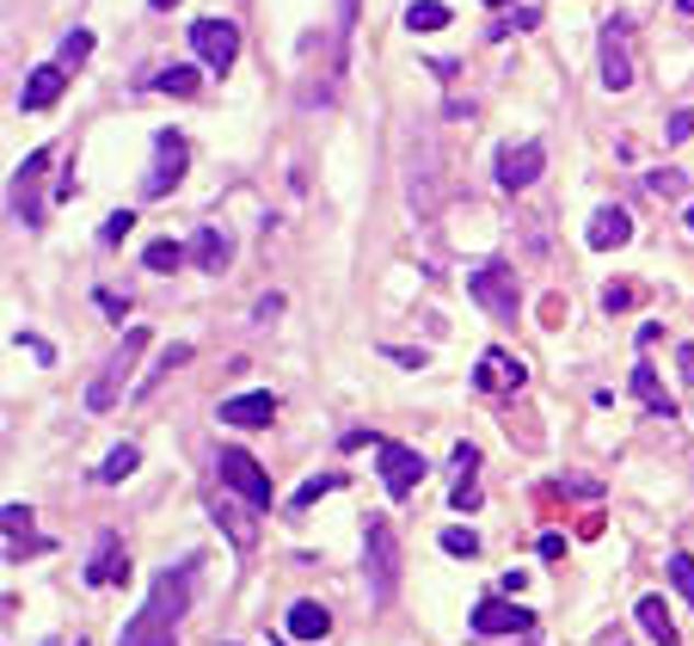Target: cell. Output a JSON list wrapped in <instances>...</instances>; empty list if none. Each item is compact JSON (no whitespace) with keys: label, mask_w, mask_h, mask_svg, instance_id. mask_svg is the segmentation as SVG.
Returning <instances> with one entry per match:
<instances>
[{"label":"cell","mask_w":694,"mask_h":646,"mask_svg":"<svg viewBox=\"0 0 694 646\" xmlns=\"http://www.w3.org/2000/svg\"><path fill=\"white\" fill-rule=\"evenodd\" d=\"M351 32H356V0H344V13H339V49L351 44Z\"/></svg>","instance_id":"42"},{"label":"cell","mask_w":694,"mask_h":646,"mask_svg":"<svg viewBox=\"0 0 694 646\" xmlns=\"http://www.w3.org/2000/svg\"><path fill=\"white\" fill-rule=\"evenodd\" d=\"M141 351H148V327H129V332H124V345H117V351L105 358V370H99V376L87 382V412H111V407H117V395H124L129 376H136Z\"/></svg>","instance_id":"2"},{"label":"cell","mask_w":694,"mask_h":646,"mask_svg":"<svg viewBox=\"0 0 694 646\" xmlns=\"http://www.w3.org/2000/svg\"><path fill=\"white\" fill-rule=\"evenodd\" d=\"M676 370H682V382H694V345H682V358H676Z\"/></svg>","instance_id":"45"},{"label":"cell","mask_w":694,"mask_h":646,"mask_svg":"<svg viewBox=\"0 0 694 646\" xmlns=\"http://www.w3.org/2000/svg\"><path fill=\"white\" fill-rule=\"evenodd\" d=\"M615 646H621V641H615Z\"/></svg>","instance_id":"50"},{"label":"cell","mask_w":694,"mask_h":646,"mask_svg":"<svg viewBox=\"0 0 694 646\" xmlns=\"http://www.w3.org/2000/svg\"><path fill=\"white\" fill-rule=\"evenodd\" d=\"M633 400H639L646 412H658V419H676V400L663 395V382H658L651 363H633Z\"/></svg>","instance_id":"20"},{"label":"cell","mask_w":694,"mask_h":646,"mask_svg":"<svg viewBox=\"0 0 694 646\" xmlns=\"http://www.w3.org/2000/svg\"><path fill=\"white\" fill-rule=\"evenodd\" d=\"M289 634L295 641H326L332 634V610L326 603H289Z\"/></svg>","instance_id":"22"},{"label":"cell","mask_w":694,"mask_h":646,"mask_svg":"<svg viewBox=\"0 0 694 646\" xmlns=\"http://www.w3.org/2000/svg\"><path fill=\"white\" fill-rule=\"evenodd\" d=\"M191 579H197V567H167L155 573V585H148V603H141L136 615L124 622V634H117V646H172V634H179V622H185L191 610Z\"/></svg>","instance_id":"1"},{"label":"cell","mask_w":694,"mask_h":646,"mask_svg":"<svg viewBox=\"0 0 694 646\" xmlns=\"http://www.w3.org/2000/svg\"><path fill=\"white\" fill-rule=\"evenodd\" d=\"M523 382H528V370L510 358V351H486V358H479V370H474V388H479V395H516Z\"/></svg>","instance_id":"13"},{"label":"cell","mask_w":694,"mask_h":646,"mask_svg":"<svg viewBox=\"0 0 694 646\" xmlns=\"http://www.w3.org/2000/svg\"><path fill=\"white\" fill-rule=\"evenodd\" d=\"M185 252H191V247H179V240H155V247L141 252V265L155 271V277H167V271L185 265Z\"/></svg>","instance_id":"26"},{"label":"cell","mask_w":694,"mask_h":646,"mask_svg":"<svg viewBox=\"0 0 694 646\" xmlns=\"http://www.w3.org/2000/svg\"><path fill=\"white\" fill-rule=\"evenodd\" d=\"M443 548H448V554H455V560H474V554H479V548H486V542H479V536H474V530H443Z\"/></svg>","instance_id":"31"},{"label":"cell","mask_w":694,"mask_h":646,"mask_svg":"<svg viewBox=\"0 0 694 646\" xmlns=\"http://www.w3.org/2000/svg\"><path fill=\"white\" fill-rule=\"evenodd\" d=\"M209 518L221 523V536H228L240 554H252V548H259V518H252V505H247V499L221 492V499H209Z\"/></svg>","instance_id":"11"},{"label":"cell","mask_w":694,"mask_h":646,"mask_svg":"<svg viewBox=\"0 0 694 646\" xmlns=\"http://www.w3.org/2000/svg\"><path fill=\"white\" fill-rule=\"evenodd\" d=\"M99 315H105L111 320V327H124V315H129V296H117V290H99Z\"/></svg>","instance_id":"33"},{"label":"cell","mask_w":694,"mask_h":646,"mask_svg":"<svg viewBox=\"0 0 694 646\" xmlns=\"http://www.w3.org/2000/svg\"><path fill=\"white\" fill-rule=\"evenodd\" d=\"M633 296H639L633 284H602V308H608V315H627Z\"/></svg>","instance_id":"34"},{"label":"cell","mask_w":694,"mask_h":646,"mask_svg":"<svg viewBox=\"0 0 694 646\" xmlns=\"http://www.w3.org/2000/svg\"><path fill=\"white\" fill-rule=\"evenodd\" d=\"M216 468H221V492L247 499L252 511H264V505H271V474H264L259 462L247 456V450H221V456H216Z\"/></svg>","instance_id":"5"},{"label":"cell","mask_w":694,"mask_h":646,"mask_svg":"<svg viewBox=\"0 0 694 646\" xmlns=\"http://www.w3.org/2000/svg\"><path fill=\"white\" fill-rule=\"evenodd\" d=\"M363 573H369V598L394 603V591H400V536H394L387 518H369V530H363Z\"/></svg>","instance_id":"3"},{"label":"cell","mask_w":694,"mask_h":646,"mask_svg":"<svg viewBox=\"0 0 694 646\" xmlns=\"http://www.w3.org/2000/svg\"><path fill=\"white\" fill-rule=\"evenodd\" d=\"M191 259H197L209 277H221V271H228V259H234V247H228V235H221V228H197V240H191Z\"/></svg>","instance_id":"21"},{"label":"cell","mask_w":694,"mask_h":646,"mask_svg":"<svg viewBox=\"0 0 694 646\" xmlns=\"http://www.w3.org/2000/svg\"><path fill=\"white\" fill-rule=\"evenodd\" d=\"M682 216H689V228H694V197H689V209H682Z\"/></svg>","instance_id":"48"},{"label":"cell","mask_w":694,"mask_h":646,"mask_svg":"<svg viewBox=\"0 0 694 646\" xmlns=\"http://www.w3.org/2000/svg\"><path fill=\"white\" fill-rule=\"evenodd\" d=\"M124 579H129V554L117 542V530H105L93 542V560H87V585H124Z\"/></svg>","instance_id":"16"},{"label":"cell","mask_w":694,"mask_h":646,"mask_svg":"<svg viewBox=\"0 0 694 646\" xmlns=\"http://www.w3.org/2000/svg\"><path fill=\"white\" fill-rule=\"evenodd\" d=\"M694 136V111L682 105V111H670V143H689Z\"/></svg>","instance_id":"40"},{"label":"cell","mask_w":694,"mask_h":646,"mask_svg":"<svg viewBox=\"0 0 694 646\" xmlns=\"http://www.w3.org/2000/svg\"><path fill=\"white\" fill-rule=\"evenodd\" d=\"M129 228H136V209H117V216H105V228H99V240H105V247H111V240H124Z\"/></svg>","instance_id":"36"},{"label":"cell","mask_w":694,"mask_h":646,"mask_svg":"<svg viewBox=\"0 0 694 646\" xmlns=\"http://www.w3.org/2000/svg\"><path fill=\"white\" fill-rule=\"evenodd\" d=\"M670 579H676V591L689 598V610H694V554H670Z\"/></svg>","instance_id":"32"},{"label":"cell","mask_w":694,"mask_h":646,"mask_svg":"<svg viewBox=\"0 0 694 646\" xmlns=\"http://www.w3.org/2000/svg\"><path fill=\"white\" fill-rule=\"evenodd\" d=\"M191 49H197V63L209 68V75H228L234 56H240V32H234L228 19H197V25H191Z\"/></svg>","instance_id":"7"},{"label":"cell","mask_w":694,"mask_h":646,"mask_svg":"<svg viewBox=\"0 0 694 646\" xmlns=\"http://www.w3.org/2000/svg\"><path fill=\"white\" fill-rule=\"evenodd\" d=\"M155 87H160V93H179V99H191V93L203 87V75H197L191 63H172V68H160V75H155Z\"/></svg>","instance_id":"25"},{"label":"cell","mask_w":694,"mask_h":646,"mask_svg":"<svg viewBox=\"0 0 694 646\" xmlns=\"http://www.w3.org/2000/svg\"><path fill=\"white\" fill-rule=\"evenodd\" d=\"M602 87H608V93H627L633 87V25L627 19H608V25H602Z\"/></svg>","instance_id":"9"},{"label":"cell","mask_w":694,"mask_h":646,"mask_svg":"<svg viewBox=\"0 0 694 646\" xmlns=\"http://www.w3.org/2000/svg\"><path fill=\"white\" fill-rule=\"evenodd\" d=\"M148 7H160V13H167V7H179V0H148Z\"/></svg>","instance_id":"47"},{"label":"cell","mask_w":694,"mask_h":646,"mask_svg":"<svg viewBox=\"0 0 694 646\" xmlns=\"http://www.w3.org/2000/svg\"><path fill=\"white\" fill-rule=\"evenodd\" d=\"M566 554V536H541V560H559Z\"/></svg>","instance_id":"43"},{"label":"cell","mask_w":694,"mask_h":646,"mask_svg":"<svg viewBox=\"0 0 694 646\" xmlns=\"http://www.w3.org/2000/svg\"><path fill=\"white\" fill-rule=\"evenodd\" d=\"M19 351H32L37 363H56V351H49L44 339H37V332H19Z\"/></svg>","instance_id":"41"},{"label":"cell","mask_w":694,"mask_h":646,"mask_svg":"<svg viewBox=\"0 0 694 646\" xmlns=\"http://www.w3.org/2000/svg\"><path fill=\"white\" fill-rule=\"evenodd\" d=\"M185 363H191V345H172V351H160V363L148 370V376H141V388H136V395H155L160 382H167L172 370H185Z\"/></svg>","instance_id":"27"},{"label":"cell","mask_w":694,"mask_h":646,"mask_svg":"<svg viewBox=\"0 0 694 646\" xmlns=\"http://www.w3.org/2000/svg\"><path fill=\"white\" fill-rule=\"evenodd\" d=\"M467 296L492 320H516V308H523V302H516V265H510V259H486V265L467 277Z\"/></svg>","instance_id":"4"},{"label":"cell","mask_w":694,"mask_h":646,"mask_svg":"<svg viewBox=\"0 0 694 646\" xmlns=\"http://www.w3.org/2000/svg\"><path fill=\"white\" fill-rule=\"evenodd\" d=\"M646 185L658 191V197H682V204H689V173H682V167H658Z\"/></svg>","instance_id":"29"},{"label":"cell","mask_w":694,"mask_h":646,"mask_svg":"<svg viewBox=\"0 0 694 646\" xmlns=\"http://www.w3.org/2000/svg\"><path fill=\"white\" fill-rule=\"evenodd\" d=\"M62 87H68V68L62 63H44V68H32V75H25V87H19V105H25V111H49L56 99H62Z\"/></svg>","instance_id":"18"},{"label":"cell","mask_w":694,"mask_h":646,"mask_svg":"<svg viewBox=\"0 0 694 646\" xmlns=\"http://www.w3.org/2000/svg\"><path fill=\"white\" fill-rule=\"evenodd\" d=\"M486 7H510V0H486Z\"/></svg>","instance_id":"49"},{"label":"cell","mask_w":694,"mask_h":646,"mask_svg":"<svg viewBox=\"0 0 694 646\" xmlns=\"http://www.w3.org/2000/svg\"><path fill=\"white\" fill-rule=\"evenodd\" d=\"M283 315V296H259V320H277Z\"/></svg>","instance_id":"44"},{"label":"cell","mask_w":694,"mask_h":646,"mask_svg":"<svg viewBox=\"0 0 694 646\" xmlns=\"http://www.w3.org/2000/svg\"><path fill=\"white\" fill-rule=\"evenodd\" d=\"M49 160H56V148H32L25 167L13 173V216L25 222V228L44 222V173H49Z\"/></svg>","instance_id":"6"},{"label":"cell","mask_w":694,"mask_h":646,"mask_svg":"<svg viewBox=\"0 0 694 646\" xmlns=\"http://www.w3.org/2000/svg\"><path fill=\"white\" fill-rule=\"evenodd\" d=\"M528 622H535V615L510 598H479L474 603V634H523Z\"/></svg>","instance_id":"15"},{"label":"cell","mask_w":694,"mask_h":646,"mask_svg":"<svg viewBox=\"0 0 694 646\" xmlns=\"http://www.w3.org/2000/svg\"><path fill=\"white\" fill-rule=\"evenodd\" d=\"M406 25H412V32H443L448 7H443V0H412V7H406Z\"/></svg>","instance_id":"28"},{"label":"cell","mask_w":694,"mask_h":646,"mask_svg":"<svg viewBox=\"0 0 694 646\" xmlns=\"http://www.w3.org/2000/svg\"><path fill=\"white\" fill-rule=\"evenodd\" d=\"M541 173H547L541 143H523V148H504V155H498V185H504V191H528Z\"/></svg>","instance_id":"14"},{"label":"cell","mask_w":694,"mask_h":646,"mask_svg":"<svg viewBox=\"0 0 694 646\" xmlns=\"http://www.w3.org/2000/svg\"><path fill=\"white\" fill-rule=\"evenodd\" d=\"M387 358L400 363V370H424V363H431V351H412V345H387Z\"/></svg>","instance_id":"39"},{"label":"cell","mask_w":694,"mask_h":646,"mask_svg":"<svg viewBox=\"0 0 694 646\" xmlns=\"http://www.w3.org/2000/svg\"><path fill=\"white\" fill-rule=\"evenodd\" d=\"M0 523H7V560H25V554H49L56 548V542L32 536V505H7Z\"/></svg>","instance_id":"17"},{"label":"cell","mask_w":694,"mask_h":646,"mask_svg":"<svg viewBox=\"0 0 694 646\" xmlns=\"http://www.w3.org/2000/svg\"><path fill=\"white\" fill-rule=\"evenodd\" d=\"M136 468H141V450H136V443H117V450L99 462V480H111V487H117V480H129Z\"/></svg>","instance_id":"24"},{"label":"cell","mask_w":694,"mask_h":646,"mask_svg":"<svg viewBox=\"0 0 694 646\" xmlns=\"http://www.w3.org/2000/svg\"><path fill=\"white\" fill-rule=\"evenodd\" d=\"M216 419H221V426H240V431H259V426L277 419V395H271V388H247V395L221 400Z\"/></svg>","instance_id":"12"},{"label":"cell","mask_w":694,"mask_h":646,"mask_svg":"<svg viewBox=\"0 0 694 646\" xmlns=\"http://www.w3.org/2000/svg\"><path fill=\"white\" fill-rule=\"evenodd\" d=\"M633 615H639V628H646L658 646H682L676 641V622H670V610H663V598H639V610H633Z\"/></svg>","instance_id":"23"},{"label":"cell","mask_w":694,"mask_h":646,"mask_svg":"<svg viewBox=\"0 0 694 646\" xmlns=\"http://www.w3.org/2000/svg\"><path fill=\"white\" fill-rule=\"evenodd\" d=\"M191 155H185V136L179 129H160L155 136V173H148V197H167L179 179H185Z\"/></svg>","instance_id":"10"},{"label":"cell","mask_w":694,"mask_h":646,"mask_svg":"<svg viewBox=\"0 0 694 646\" xmlns=\"http://www.w3.org/2000/svg\"><path fill=\"white\" fill-rule=\"evenodd\" d=\"M633 240V216L621 204H602L596 216H590V247L596 252H615V247H627Z\"/></svg>","instance_id":"19"},{"label":"cell","mask_w":694,"mask_h":646,"mask_svg":"<svg viewBox=\"0 0 694 646\" xmlns=\"http://www.w3.org/2000/svg\"><path fill=\"white\" fill-rule=\"evenodd\" d=\"M448 468H455V480H474V468H479V450H474V443H455V456H448Z\"/></svg>","instance_id":"35"},{"label":"cell","mask_w":694,"mask_h":646,"mask_svg":"<svg viewBox=\"0 0 694 646\" xmlns=\"http://www.w3.org/2000/svg\"><path fill=\"white\" fill-rule=\"evenodd\" d=\"M344 487V474H314V480H302V492H295V511H302V505H314V499H320V492H339Z\"/></svg>","instance_id":"30"},{"label":"cell","mask_w":694,"mask_h":646,"mask_svg":"<svg viewBox=\"0 0 694 646\" xmlns=\"http://www.w3.org/2000/svg\"><path fill=\"white\" fill-rule=\"evenodd\" d=\"M382 480H387V499H412L418 492V480L431 474V462L418 456V450H406V443H394V438H382Z\"/></svg>","instance_id":"8"},{"label":"cell","mask_w":694,"mask_h":646,"mask_svg":"<svg viewBox=\"0 0 694 646\" xmlns=\"http://www.w3.org/2000/svg\"><path fill=\"white\" fill-rule=\"evenodd\" d=\"M676 13H689V19H694V0H676Z\"/></svg>","instance_id":"46"},{"label":"cell","mask_w":694,"mask_h":646,"mask_svg":"<svg viewBox=\"0 0 694 646\" xmlns=\"http://www.w3.org/2000/svg\"><path fill=\"white\" fill-rule=\"evenodd\" d=\"M87 49H93V32H68V37H62V68H75Z\"/></svg>","instance_id":"37"},{"label":"cell","mask_w":694,"mask_h":646,"mask_svg":"<svg viewBox=\"0 0 694 646\" xmlns=\"http://www.w3.org/2000/svg\"><path fill=\"white\" fill-rule=\"evenodd\" d=\"M448 505H455V511H479V505H486V499H479V487H474V480H455V492H448Z\"/></svg>","instance_id":"38"}]
</instances>
